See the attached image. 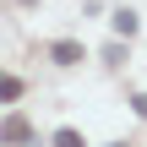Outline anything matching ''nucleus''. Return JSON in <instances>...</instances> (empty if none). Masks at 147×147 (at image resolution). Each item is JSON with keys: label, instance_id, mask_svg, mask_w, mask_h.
<instances>
[{"label": "nucleus", "instance_id": "f257e3e1", "mask_svg": "<svg viewBox=\"0 0 147 147\" xmlns=\"http://www.w3.org/2000/svg\"><path fill=\"white\" fill-rule=\"evenodd\" d=\"M27 136H33V131H27V120H22V115H11V120H5V125H0V142H27Z\"/></svg>", "mask_w": 147, "mask_h": 147}, {"label": "nucleus", "instance_id": "f03ea898", "mask_svg": "<svg viewBox=\"0 0 147 147\" xmlns=\"http://www.w3.org/2000/svg\"><path fill=\"white\" fill-rule=\"evenodd\" d=\"M49 55H55L60 65H76V60H82V44H71V38H60V44H55Z\"/></svg>", "mask_w": 147, "mask_h": 147}, {"label": "nucleus", "instance_id": "7ed1b4c3", "mask_svg": "<svg viewBox=\"0 0 147 147\" xmlns=\"http://www.w3.org/2000/svg\"><path fill=\"white\" fill-rule=\"evenodd\" d=\"M115 33L131 38V33H136V11H115Z\"/></svg>", "mask_w": 147, "mask_h": 147}, {"label": "nucleus", "instance_id": "20e7f679", "mask_svg": "<svg viewBox=\"0 0 147 147\" xmlns=\"http://www.w3.org/2000/svg\"><path fill=\"white\" fill-rule=\"evenodd\" d=\"M0 98H22V82L16 76H0Z\"/></svg>", "mask_w": 147, "mask_h": 147}, {"label": "nucleus", "instance_id": "39448f33", "mask_svg": "<svg viewBox=\"0 0 147 147\" xmlns=\"http://www.w3.org/2000/svg\"><path fill=\"white\" fill-rule=\"evenodd\" d=\"M55 147H82V136H76V131L65 125V131H55Z\"/></svg>", "mask_w": 147, "mask_h": 147}]
</instances>
